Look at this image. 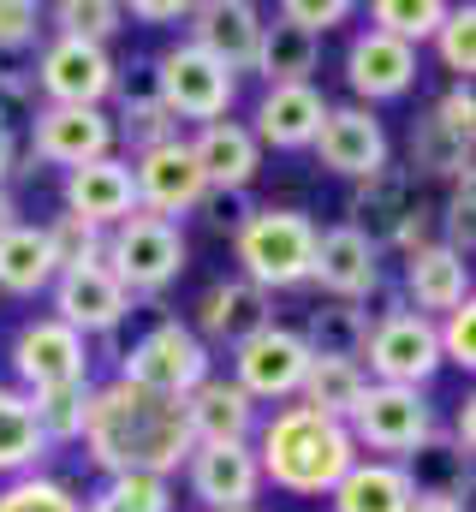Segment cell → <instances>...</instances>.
Returning <instances> with one entry per match:
<instances>
[{
  "label": "cell",
  "mask_w": 476,
  "mask_h": 512,
  "mask_svg": "<svg viewBox=\"0 0 476 512\" xmlns=\"http://www.w3.org/2000/svg\"><path fill=\"white\" fill-rule=\"evenodd\" d=\"M84 453L108 477H173L191 459V429L179 399L143 393V387H90V417H84Z\"/></svg>",
  "instance_id": "cell-1"
},
{
  "label": "cell",
  "mask_w": 476,
  "mask_h": 512,
  "mask_svg": "<svg viewBox=\"0 0 476 512\" xmlns=\"http://www.w3.org/2000/svg\"><path fill=\"white\" fill-rule=\"evenodd\" d=\"M250 447H256L262 483H274L286 495H304V501L334 495V483L357 465L346 423H334V417H322L310 405H280L268 423H256Z\"/></svg>",
  "instance_id": "cell-2"
},
{
  "label": "cell",
  "mask_w": 476,
  "mask_h": 512,
  "mask_svg": "<svg viewBox=\"0 0 476 512\" xmlns=\"http://www.w3.org/2000/svg\"><path fill=\"white\" fill-rule=\"evenodd\" d=\"M316 221L304 209H250V221L233 233L238 280L262 286V292H286L310 280L316 262Z\"/></svg>",
  "instance_id": "cell-3"
},
{
  "label": "cell",
  "mask_w": 476,
  "mask_h": 512,
  "mask_svg": "<svg viewBox=\"0 0 476 512\" xmlns=\"http://www.w3.org/2000/svg\"><path fill=\"white\" fill-rule=\"evenodd\" d=\"M149 78H155V96H161V108H167L173 126H179V120L215 126V120L233 114V102H238V78L221 60H209L203 48H191V42L161 48V54L149 60Z\"/></svg>",
  "instance_id": "cell-4"
},
{
  "label": "cell",
  "mask_w": 476,
  "mask_h": 512,
  "mask_svg": "<svg viewBox=\"0 0 476 512\" xmlns=\"http://www.w3.org/2000/svg\"><path fill=\"white\" fill-rule=\"evenodd\" d=\"M102 268L114 274L125 292H161L185 274V233L179 221H161V215H131L108 227V251H102Z\"/></svg>",
  "instance_id": "cell-5"
},
{
  "label": "cell",
  "mask_w": 476,
  "mask_h": 512,
  "mask_svg": "<svg viewBox=\"0 0 476 512\" xmlns=\"http://www.w3.org/2000/svg\"><path fill=\"white\" fill-rule=\"evenodd\" d=\"M346 435L352 447H369V453H393V465H405L417 447L435 441V411L417 387H381L369 382L357 411L346 417Z\"/></svg>",
  "instance_id": "cell-6"
},
{
  "label": "cell",
  "mask_w": 476,
  "mask_h": 512,
  "mask_svg": "<svg viewBox=\"0 0 476 512\" xmlns=\"http://www.w3.org/2000/svg\"><path fill=\"white\" fill-rule=\"evenodd\" d=\"M203 376H215V370H209V346H203L185 322H155V328L119 358L114 382L161 393V399H185Z\"/></svg>",
  "instance_id": "cell-7"
},
{
  "label": "cell",
  "mask_w": 476,
  "mask_h": 512,
  "mask_svg": "<svg viewBox=\"0 0 476 512\" xmlns=\"http://www.w3.org/2000/svg\"><path fill=\"white\" fill-rule=\"evenodd\" d=\"M36 90L48 96V108H102L114 96L119 72L108 60V48L96 42H78V36H54L36 60Z\"/></svg>",
  "instance_id": "cell-8"
},
{
  "label": "cell",
  "mask_w": 476,
  "mask_h": 512,
  "mask_svg": "<svg viewBox=\"0 0 476 512\" xmlns=\"http://www.w3.org/2000/svg\"><path fill=\"white\" fill-rule=\"evenodd\" d=\"M363 352H369V370H363V376H375L381 387H417V393H423V382L441 370L435 322L417 316V310H399V316L375 322L369 340H363Z\"/></svg>",
  "instance_id": "cell-9"
},
{
  "label": "cell",
  "mask_w": 476,
  "mask_h": 512,
  "mask_svg": "<svg viewBox=\"0 0 476 512\" xmlns=\"http://www.w3.org/2000/svg\"><path fill=\"white\" fill-rule=\"evenodd\" d=\"M12 370H18V382L30 387V393L90 382V346H84V334H72L66 322L36 316V322H24L18 340H12Z\"/></svg>",
  "instance_id": "cell-10"
},
{
  "label": "cell",
  "mask_w": 476,
  "mask_h": 512,
  "mask_svg": "<svg viewBox=\"0 0 476 512\" xmlns=\"http://www.w3.org/2000/svg\"><path fill=\"white\" fill-rule=\"evenodd\" d=\"M185 483H191V501H203L209 512H256V495H262L256 447H250V441L191 447V459H185Z\"/></svg>",
  "instance_id": "cell-11"
},
{
  "label": "cell",
  "mask_w": 476,
  "mask_h": 512,
  "mask_svg": "<svg viewBox=\"0 0 476 512\" xmlns=\"http://www.w3.org/2000/svg\"><path fill=\"white\" fill-rule=\"evenodd\" d=\"M304 370H310V346L292 328H280V322H268L262 334H250L244 346H233V382L256 405L262 399H292L304 387Z\"/></svg>",
  "instance_id": "cell-12"
},
{
  "label": "cell",
  "mask_w": 476,
  "mask_h": 512,
  "mask_svg": "<svg viewBox=\"0 0 476 512\" xmlns=\"http://www.w3.org/2000/svg\"><path fill=\"white\" fill-rule=\"evenodd\" d=\"M125 167H131V185H137V209L143 215H161V221L191 215L203 203V191H209L203 173H197V161H191V143L185 137H173L161 149H143Z\"/></svg>",
  "instance_id": "cell-13"
},
{
  "label": "cell",
  "mask_w": 476,
  "mask_h": 512,
  "mask_svg": "<svg viewBox=\"0 0 476 512\" xmlns=\"http://www.w3.org/2000/svg\"><path fill=\"white\" fill-rule=\"evenodd\" d=\"M114 155V120L102 108H36L30 120V161H48V167H84V161H102Z\"/></svg>",
  "instance_id": "cell-14"
},
{
  "label": "cell",
  "mask_w": 476,
  "mask_h": 512,
  "mask_svg": "<svg viewBox=\"0 0 476 512\" xmlns=\"http://www.w3.org/2000/svg\"><path fill=\"white\" fill-rule=\"evenodd\" d=\"M48 292H54V322H66V328H72V334H84V340L119 328V322H125V310H131V292L119 286L102 262L60 268Z\"/></svg>",
  "instance_id": "cell-15"
},
{
  "label": "cell",
  "mask_w": 476,
  "mask_h": 512,
  "mask_svg": "<svg viewBox=\"0 0 476 512\" xmlns=\"http://www.w3.org/2000/svg\"><path fill=\"white\" fill-rule=\"evenodd\" d=\"M310 280L334 298V304H363L375 286H381V245H369L357 227H328L316 233V262H310Z\"/></svg>",
  "instance_id": "cell-16"
},
{
  "label": "cell",
  "mask_w": 476,
  "mask_h": 512,
  "mask_svg": "<svg viewBox=\"0 0 476 512\" xmlns=\"http://www.w3.org/2000/svg\"><path fill=\"white\" fill-rule=\"evenodd\" d=\"M316 161L328 167V173H340V179H369V173H381L387 167V131L381 120L369 114V108H328V120L316 131Z\"/></svg>",
  "instance_id": "cell-17"
},
{
  "label": "cell",
  "mask_w": 476,
  "mask_h": 512,
  "mask_svg": "<svg viewBox=\"0 0 476 512\" xmlns=\"http://www.w3.org/2000/svg\"><path fill=\"white\" fill-rule=\"evenodd\" d=\"M179 411H185L191 447L250 441V435H256V423H262V417H256V399H250L238 382H227V376H203V382L179 399Z\"/></svg>",
  "instance_id": "cell-18"
},
{
  "label": "cell",
  "mask_w": 476,
  "mask_h": 512,
  "mask_svg": "<svg viewBox=\"0 0 476 512\" xmlns=\"http://www.w3.org/2000/svg\"><path fill=\"white\" fill-rule=\"evenodd\" d=\"M191 48H203L209 60H221L227 72H250L256 66V42H262V12L250 0H203L191 6Z\"/></svg>",
  "instance_id": "cell-19"
},
{
  "label": "cell",
  "mask_w": 476,
  "mask_h": 512,
  "mask_svg": "<svg viewBox=\"0 0 476 512\" xmlns=\"http://www.w3.org/2000/svg\"><path fill=\"white\" fill-rule=\"evenodd\" d=\"M66 215L90 221V227H119L137 215V185H131V167L119 155H102V161H84L66 173Z\"/></svg>",
  "instance_id": "cell-20"
},
{
  "label": "cell",
  "mask_w": 476,
  "mask_h": 512,
  "mask_svg": "<svg viewBox=\"0 0 476 512\" xmlns=\"http://www.w3.org/2000/svg\"><path fill=\"white\" fill-rule=\"evenodd\" d=\"M399 292L411 298V310H417V316H429V322H435V316H447V310H459V304L471 298V262L435 239V245H423V251L405 256Z\"/></svg>",
  "instance_id": "cell-21"
},
{
  "label": "cell",
  "mask_w": 476,
  "mask_h": 512,
  "mask_svg": "<svg viewBox=\"0 0 476 512\" xmlns=\"http://www.w3.org/2000/svg\"><path fill=\"white\" fill-rule=\"evenodd\" d=\"M346 84H352L357 108L363 102H393L417 84V48L381 36V30H363L346 54Z\"/></svg>",
  "instance_id": "cell-22"
},
{
  "label": "cell",
  "mask_w": 476,
  "mask_h": 512,
  "mask_svg": "<svg viewBox=\"0 0 476 512\" xmlns=\"http://www.w3.org/2000/svg\"><path fill=\"white\" fill-rule=\"evenodd\" d=\"M423 197H417V173L411 167H381V173H369V179H357V191H352V221L346 227H357L369 245H387L393 233H399V221L417 209Z\"/></svg>",
  "instance_id": "cell-23"
},
{
  "label": "cell",
  "mask_w": 476,
  "mask_h": 512,
  "mask_svg": "<svg viewBox=\"0 0 476 512\" xmlns=\"http://www.w3.org/2000/svg\"><path fill=\"white\" fill-rule=\"evenodd\" d=\"M328 96L316 90V84H280V90H268L262 102H256V126L250 137L256 143H274V149H310L316 143V131L328 120Z\"/></svg>",
  "instance_id": "cell-24"
},
{
  "label": "cell",
  "mask_w": 476,
  "mask_h": 512,
  "mask_svg": "<svg viewBox=\"0 0 476 512\" xmlns=\"http://www.w3.org/2000/svg\"><path fill=\"white\" fill-rule=\"evenodd\" d=\"M274 322V310H268V292L262 286H250V280H221V286H209L203 292V304H197V340H215V346H244L250 334H262Z\"/></svg>",
  "instance_id": "cell-25"
},
{
  "label": "cell",
  "mask_w": 476,
  "mask_h": 512,
  "mask_svg": "<svg viewBox=\"0 0 476 512\" xmlns=\"http://www.w3.org/2000/svg\"><path fill=\"white\" fill-rule=\"evenodd\" d=\"M191 161H197V173H203L209 191H244L256 179V167H262V143L238 120H215V126H197Z\"/></svg>",
  "instance_id": "cell-26"
},
{
  "label": "cell",
  "mask_w": 476,
  "mask_h": 512,
  "mask_svg": "<svg viewBox=\"0 0 476 512\" xmlns=\"http://www.w3.org/2000/svg\"><path fill=\"white\" fill-rule=\"evenodd\" d=\"M334 512H411L417 489H411V471L393 465V459H357L352 471L334 483Z\"/></svg>",
  "instance_id": "cell-27"
},
{
  "label": "cell",
  "mask_w": 476,
  "mask_h": 512,
  "mask_svg": "<svg viewBox=\"0 0 476 512\" xmlns=\"http://www.w3.org/2000/svg\"><path fill=\"white\" fill-rule=\"evenodd\" d=\"M54 274H60V262H54V245H48L42 227H24V221H18V227L0 239V292L36 298V292L54 286Z\"/></svg>",
  "instance_id": "cell-28"
},
{
  "label": "cell",
  "mask_w": 476,
  "mask_h": 512,
  "mask_svg": "<svg viewBox=\"0 0 476 512\" xmlns=\"http://www.w3.org/2000/svg\"><path fill=\"white\" fill-rule=\"evenodd\" d=\"M119 90V120H114V143L125 137L137 155L143 149H161V143H173L179 126L167 120V108H161V96H155V78H149V66H137V78H125L114 84Z\"/></svg>",
  "instance_id": "cell-29"
},
{
  "label": "cell",
  "mask_w": 476,
  "mask_h": 512,
  "mask_svg": "<svg viewBox=\"0 0 476 512\" xmlns=\"http://www.w3.org/2000/svg\"><path fill=\"white\" fill-rule=\"evenodd\" d=\"M316 60H322L316 36H304L298 24L274 18V24H262V42H256V66L250 72H262L268 90H280V84H310Z\"/></svg>",
  "instance_id": "cell-30"
},
{
  "label": "cell",
  "mask_w": 476,
  "mask_h": 512,
  "mask_svg": "<svg viewBox=\"0 0 476 512\" xmlns=\"http://www.w3.org/2000/svg\"><path fill=\"white\" fill-rule=\"evenodd\" d=\"M42 453H48V441L36 429L30 393L24 387H0V477H30Z\"/></svg>",
  "instance_id": "cell-31"
},
{
  "label": "cell",
  "mask_w": 476,
  "mask_h": 512,
  "mask_svg": "<svg viewBox=\"0 0 476 512\" xmlns=\"http://www.w3.org/2000/svg\"><path fill=\"white\" fill-rule=\"evenodd\" d=\"M363 387H369L363 364H352V358H310L298 399H304L310 411H322V417L346 423V417L357 411V399H363Z\"/></svg>",
  "instance_id": "cell-32"
},
{
  "label": "cell",
  "mask_w": 476,
  "mask_h": 512,
  "mask_svg": "<svg viewBox=\"0 0 476 512\" xmlns=\"http://www.w3.org/2000/svg\"><path fill=\"white\" fill-rule=\"evenodd\" d=\"M304 346H310V358H363V340H369V316L357 310V304H316L310 310V328L298 334Z\"/></svg>",
  "instance_id": "cell-33"
},
{
  "label": "cell",
  "mask_w": 476,
  "mask_h": 512,
  "mask_svg": "<svg viewBox=\"0 0 476 512\" xmlns=\"http://www.w3.org/2000/svg\"><path fill=\"white\" fill-rule=\"evenodd\" d=\"M411 173H435V179H459L471 173V137L447 131L435 114H423L411 126Z\"/></svg>",
  "instance_id": "cell-34"
},
{
  "label": "cell",
  "mask_w": 476,
  "mask_h": 512,
  "mask_svg": "<svg viewBox=\"0 0 476 512\" xmlns=\"http://www.w3.org/2000/svg\"><path fill=\"white\" fill-rule=\"evenodd\" d=\"M30 411H36V429H42V441H48V447H72V441H84V417H90V382L30 393Z\"/></svg>",
  "instance_id": "cell-35"
},
{
  "label": "cell",
  "mask_w": 476,
  "mask_h": 512,
  "mask_svg": "<svg viewBox=\"0 0 476 512\" xmlns=\"http://www.w3.org/2000/svg\"><path fill=\"white\" fill-rule=\"evenodd\" d=\"M369 18H375L369 30H381V36L417 48V42H435V30L447 24V6H441V0H375Z\"/></svg>",
  "instance_id": "cell-36"
},
{
  "label": "cell",
  "mask_w": 476,
  "mask_h": 512,
  "mask_svg": "<svg viewBox=\"0 0 476 512\" xmlns=\"http://www.w3.org/2000/svg\"><path fill=\"white\" fill-rule=\"evenodd\" d=\"M84 512H173V489L161 477H108V489Z\"/></svg>",
  "instance_id": "cell-37"
},
{
  "label": "cell",
  "mask_w": 476,
  "mask_h": 512,
  "mask_svg": "<svg viewBox=\"0 0 476 512\" xmlns=\"http://www.w3.org/2000/svg\"><path fill=\"white\" fill-rule=\"evenodd\" d=\"M54 24H60V36H78V42H108L119 24H125V6L114 0H60L54 6Z\"/></svg>",
  "instance_id": "cell-38"
},
{
  "label": "cell",
  "mask_w": 476,
  "mask_h": 512,
  "mask_svg": "<svg viewBox=\"0 0 476 512\" xmlns=\"http://www.w3.org/2000/svg\"><path fill=\"white\" fill-rule=\"evenodd\" d=\"M0 512H84V501L66 489V483H54V477H12L6 489H0Z\"/></svg>",
  "instance_id": "cell-39"
},
{
  "label": "cell",
  "mask_w": 476,
  "mask_h": 512,
  "mask_svg": "<svg viewBox=\"0 0 476 512\" xmlns=\"http://www.w3.org/2000/svg\"><path fill=\"white\" fill-rule=\"evenodd\" d=\"M42 233H48V245H54V262H60V268L102 262V251H108V233L90 227V221H78V215H60V221H48Z\"/></svg>",
  "instance_id": "cell-40"
},
{
  "label": "cell",
  "mask_w": 476,
  "mask_h": 512,
  "mask_svg": "<svg viewBox=\"0 0 476 512\" xmlns=\"http://www.w3.org/2000/svg\"><path fill=\"white\" fill-rule=\"evenodd\" d=\"M435 48H441V66L459 84H471V72H476V12L471 6H447V24L435 30Z\"/></svg>",
  "instance_id": "cell-41"
},
{
  "label": "cell",
  "mask_w": 476,
  "mask_h": 512,
  "mask_svg": "<svg viewBox=\"0 0 476 512\" xmlns=\"http://www.w3.org/2000/svg\"><path fill=\"white\" fill-rule=\"evenodd\" d=\"M435 340H441V364L471 370V364H476V304H471V298L435 322Z\"/></svg>",
  "instance_id": "cell-42"
},
{
  "label": "cell",
  "mask_w": 476,
  "mask_h": 512,
  "mask_svg": "<svg viewBox=\"0 0 476 512\" xmlns=\"http://www.w3.org/2000/svg\"><path fill=\"white\" fill-rule=\"evenodd\" d=\"M42 36V6L36 0H0V54H24Z\"/></svg>",
  "instance_id": "cell-43"
},
{
  "label": "cell",
  "mask_w": 476,
  "mask_h": 512,
  "mask_svg": "<svg viewBox=\"0 0 476 512\" xmlns=\"http://www.w3.org/2000/svg\"><path fill=\"white\" fill-rule=\"evenodd\" d=\"M476 197H471V173H459V179H453V203H447V215H441V221H447V239H441V245H447V251H459V256H471V239H476Z\"/></svg>",
  "instance_id": "cell-44"
},
{
  "label": "cell",
  "mask_w": 476,
  "mask_h": 512,
  "mask_svg": "<svg viewBox=\"0 0 476 512\" xmlns=\"http://www.w3.org/2000/svg\"><path fill=\"white\" fill-rule=\"evenodd\" d=\"M274 18L298 24L304 36H322V30H334V24H346V18H352V6H346V0H286Z\"/></svg>",
  "instance_id": "cell-45"
},
{
  "label": "cell",
  "mask_w": 476,
  "mask_h": 512,
  "mask_svg": "<svg viewBox=\"0 0 476 512\" xmlns=\"http://www.w3.org/2000/svg\"><path fill=\"white\" fill-rule=\"evenodd\" d=\"M429 114H435V120H441L447 131L471 137V131H476V96H471V84H453V90H447V96H441Z\"/></svg>",
  "instance_id": "cell-46"
},
{
  "label": "cell",
  "mask_w": 476,
  "mask_h": 512,
  "mask_svg": "<svg viewBox=\"0 0 476 512\" xmlns=\"http://www.w3.org/2000/svg\"><path fill=\"white\" fill-rule=\"evenodd\" d=\"M203 209H209V221H215L221 233H238V227L250 221V203H244V191H203Z\"/></svg>",
  "instance_id": "cell-47"
},
{
  "label": "cell",
  "mask_w": 476,
  "mask_h": 512,
  "mask_svg": "<svg viewBox=\"0 0 476 512\" xmlns=\"http://www.w3.org/2000/svg\"><path fill=\"white\" fill-rule=\"evenodd\" d=\"M0 102H18V108H36V78L12 60H0Z\"/></svg>",
  "instance_id": "cell-48"
},
{
  "label": "cell",
  "mask_w": 476,
  "mask_h": 512,
  "mask_svg": "<svg viewBox=\"0 0 476 512\" xmlns=\"http://www.w3.org/2000/svg\"><path fill=\"white\" fill-rule=\"evenodd\" d=\"M125 18H143V24H185L191 6H185V0H131Z\"/></svg>",
  "instance_id": "cell-49"
},
{
  "label": "cell",
  "mask_w": 476,
  "mask_h": 512,
  "mask_svg": "<svg viewBox=\"0 0 476 512\" xmlns=\"http://www.w3.org/2000/svg\"><path fill=\"white\" fill-rule=\"evenodd\" d=\"M471 447H476V399H459V411H453V453L471 459Z\"/></svg>",
  "instance_id": "cell-50"
},
{
  "label": "cell",
  "mask_w": 476,
  "mask_h": 512,
  "mask_svg": "<svg viewBox=\"0 0 476 512\" xmlns=\"http://www.w3.org/2000/svg\"><path fill=\"white\" fill-rule=\"evenodd\" d=\"M12 161H18V143H12V126H6V108H0V191L12 179Z\"/></svg>",
  "instance_id": "cell-51"
},
{
  "label": "cell",
  "mask_w": 476,
  "mask_h": 512,
  "mask_svg": "<svg viewBox=\"0 0 476 512\" xmlns=\"http://www.w3.org/2000/svg\"><path fill=\"white\" fill-rule=\"evenodd\" d=\"M411 512H465V507H459V501H447V495H417Z\"/></svg>",
  "instance_id": "cell-52"
},
{
  "label": "cell",
  "mask_w": 476,
  "mask_h": 512,
  "mask_svg": "<svg viewBox=\"0 0 476 512\" xmlns=\"http://www.w3.org/2000/svg\"><path fill=\"white\" fill-rule=\"evenodd\" d=\"M18 227V203H12V191H0V239Z\"/></svg>",
  "instance_id": "cell-53"
}]
</instances>
